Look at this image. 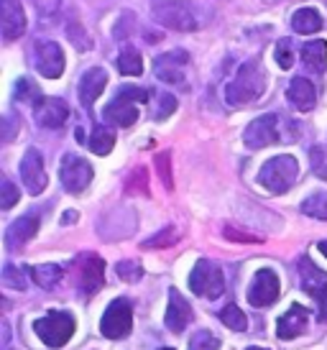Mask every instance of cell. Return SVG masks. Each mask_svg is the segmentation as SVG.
<instances>
[{"mask_svg": "<svg viewBox=\"0 0 327 350\" xmlns=\"http://www.w3.org/2000/svg\"><path fill=\"white\" fill-rule=\"evenodd\" d=\"M266 72L261 67L259 59H250L246 62L238 75L233 77L231 85H225V100L231 103L233 107H241V105H250L266 92Z\"/></svg>", "mask_w": 327, "mask_h": 350, "instance_id": "obj_1", "label": "cell"}, {"mask_svg": "<svg viewBox=\"0 0 327 350\" xmlns=\"http://www.w3.org/2000/svg\"><path fill=\"white\" fill-rule=\"evenodd\" d=\"M299 176V164L294 156L289 154H281V156H274L269 159L266 164L261 166L259 172V182L261 187H266L271 195H284L287 189L294 187Z\"/></svg>", "mask_w": 327, "mask_h": 350, "instance_id": "obj_2", "label": "cell"}, {"mask_svg": "<svg viewBox=\"0 0 327 350\" xmlns=\"http://www.w3.org/2000/svg\"><path fill=\"white\" fill-rule=\"evenodd\" d=\"M151 18L164 29L174 31H194L200 26L192 5L184 0H151Z\"/></svg>", "mask_w": 327, "mask_h": 350, "instance_id": "obj_3", "label": "cell"}, {"mask_svg": "<svg viewBox=\"0 0 327 350\" xmlns=\"http://www.w3.org/2000/svg\"><path fill=\"white\" fill-rule=\"evenodd\" d=\"M148 100V90L133 88V85H125L118 98L113 103H107L105 107V120H110L118 128H128L138 120V107L135 103H146Z\"/></svg>", "mask_w": 327, "mask_h": 350, "instance_id": "obj_4", "label": "cell"}, {"mask_svg": "<svg viewBox=\"0 0 327 350\" xmlns=\"http://www.w3.org/2000/svg\"><path fill=\"white\" fill-rule=\"evenodd\" d=\"M34 327H36V335L47 342L49 348H62L75 335L77 322H75V317L69 312H49L41 320H36Z\"/></svg>", "mask_w": 327, "mask_h": 350, "instance_id": "obj_5", "label": "cell"}, {"mask_svg": "<svg viewBox=\"0 0 327 350\" xmlns=\"http://www.w3.org/2000/svg\"><path fill=\"white\" fill-rule=\"evenodd\" d=\"M189 289H192L197 297L218 299V297L225 292V276H222L220 266L207 261V258L194 263L192 273H189Z\"/></svg>", "mask_w": 327, "mask_h": 350, "instance_id": "obj_6", "label": "cell"}, {"mask_svg": "<svg viewBox=\"0 0 327 350\" xmlns=\"http://www.w3.org/2000/svg\"><path fill=\"white\" fill-rule=\"evenodd\" d=\"M133 327V310H131V301L128 299H113L107 304L103 322H100V330L110 340H120L128 338Z\"/></svg>", "mask_w": 327, "mask_h": 350, "instance_id": "obj_7", "label": "cell"}, {"mask_svg": "<svg viewBox=\"0 0 327 350\" xmlns=\"http://www.w3.org/2000/svg\"><path fill=\"white\" fill-rule=\"evenodd\" d=\"M59 179H62V187L69 195H79L92 182V166L82 156L67 154L59 164Z\"/></svg>", "mask_w": 327, "mask_h": 350, "instance_id": "obj_8", "label": "cell"}, {"mask_svg": "<svg viewBox=\"0 0 327 350\" xmlns=\"http://www.w3.org/2000/svg\"><path fill=\"white\" fill-rule=\"evenodd\" d=\"M299 273H302V286H304V292L317 301L319 320L327 322V273L322 271V269H317L307 256L299 258Z\"/></svg>", "mask_w": 327, "mask_h": 350, "instance_id": "obj_9", "label": "cell"}, {"mask_svg": "<svg viewBox=\"0 0 327 350\" xmlns=\"http://www.w3.org/2000/svg\"><path fill=\"white\" fill-rule=\"evenodd\" d=\"M276 141H279V118L274 116V113L250 120L248 126H246V131H243V144L248 148H253V151L271 146Z\"/></svg>", "mask_w": 327, "mask_h": 350, "instance_id": "obj_10", "label": "cell"}, {"mask_svg": "<svg viewBox=\"0 0 327 350\" xmlns=\"http://www.w3.org/2000/svg\"><path fill=\"white\" fill-rule=\"evenodd\" d=\"M34 64L41 77L57 79L64 72V51L57 41H36L34 46Z\"/></svg>", "mask_w": 327, "mask_h": 350, "instance_id": "obj_11", "label": "cell"}, {"mask_svg": "<svg viewBox=\"0 0 327 350\" xmlns=\"http://www.w3.org/2000/svg\"><path fill=\"white\" fill-rule=\"evenodd\" d=\"M21 182L31 195H41L47 189V172H44V156L39 148H26L21 159Z\"/></svg>", "mask_w": 327, "mask_h": 350, "instance_id": "obj_12", "label": "cell"}, {"mask_svg": "<svg viewBox=\"0 0 327 350\" xmlns=\"http://www.w3.org/2000/svg\"><path fill=\"white\" fill-rule=\"evenodd\" d=\"M279 292H281L279 276L271 271V269H261L248 286V301L253 307H269V304H274V301L279 299Z\"/></svg>", "mask_w": 327, "mask_h": 350, "instance_id": "obj_13", "label": "cell"}, {"mask_svg": "<svg viewBox=\"0 0 327 350\" xmlns=\"http://www.w3.org/2000/svg\"><path fill=\"white\" fill-rule=\"evenodd\" d=\"M0 29L5 41L21 39V33L26 31V13L21 0H0Z\"/></svg>", "mask_w": 327, "mask_h": 350, "instance_id": "obj_14", "label": "cell"}, {"mask_svg": "<svg viewBox=\"0 0 327 350\" xmlns=\"http://www.w3.org/2000/svg\"><path fill=\"white\" fill-rule=\"evenodd\" d=\"M34 118L41 128H62L69 118V105L59 98H41L34 107Z\"/></svg>", "mask_w": 327, "mask_h": 350, "instance_id": "obj_15", "label": "cell"}, {"mask_svg": "<svg viewBox=\"0 0 327 350\" xmlns=\"http://www.w3.org/2000/svg\"><path fill=\"white\" fill-rule=\"evenodd\" d=\"M164 322H166V327L172 332H182L192 322V307H189V301L184 299L176 289L169 292V307H166Z\"/></svg>", "mask_w": 327, "mask_h": 350, "instance_id": "obj_16", "label": "cell"}, {"mask_svg": "<svg viewBox=\"0 0 327 350\" xmlns=\"http://www.w3.org/2000/svg\"><path fill=\"white\" fill-rule=\"evenodd\" d=\"M107 85V72L103 67H90L79 79V103L85 107H92L95 100L103 95Z\"/></svg>", "mask_w": 327, "mask_h": 350, "instance_id": "obj_17", "label": "cell"}, {"mask_svg": "<svg viewBox=\"0 0 327 350\" xmlns=\"http://www.w3.org/2000/svg\"><path fill=\"white\" fill-rule=\"evenodd\" d=\"M307 310L302 304H291L287 314H281L279 322H276V335L281 340H294V338H299L302 332L307 330Z\"/></svg>", "mask_w": 327, "mask_h": 350, "instance_id": "obj_18", "label": "cell"}, {"mask_svg": "<svg viewBox=\"0 0 327 350\" xmlns=\"http://www.w3.org/2000/svg\"><path fill=\"white\" fill-rule=\"evenodd\" d=\"M105 284V263L100 256L90 253L82 258V269H79V286L85 289L87 294L100 292V286Z\"/></svg>", "mask_w": 327, "mask_h": 350, "instance_id": "obj_19", "label": "cell"}, {"mask_svg": "<svg viewBox=\"0 0 327 350\" xmlns=\"http://www.w3.org/2000/svg\"><path fill=\"white\" fill-rule=\"evenodd\" d=\"M189 62V54L187 51H169L164 57H156V77L164 79V82H182L184 79V64Z\"/></svg>", "mask_w": 327, "mask_h": 350, "instance_id": "obj_20", "label": "cell"}, {"mask_svg": "<svg viewBox=\"0 0 327 350\" xmlns=\"http://www.w3.org/2000/svg\"><path fill=\"white\" fill-rule=\"evenodd\" d=\"M39 233V217L36 215H23L21 220L8 225V230H5V245H8L10 251H16L21 245H26L31 238H36Z\"/></svg>", "mask_w": 327, "mask_h": 350, "instance_id": "obj_21", "label": "cell"}, {"mask_svg": "<svg viewBox=\"0 0 327 350\" xmlns=\"http://www.w3.org/2000/svg\"><path fill=\"white\" fill-rule=\"evenodd\" d=\"M287 98L297 110L309 113L312 107L317 105V90H315V85H312L307 77H294L287 90Z\"/></svg>", "mask_w": 327, "mask_h": 350, "instance_id": "obj_22", "label": "cell"}, {"mask_svg": "<svg viewBox=\"0 0 327 350\" xmlns=\"http://www.w3.org/2000/svg\"><path fill=\"white\" fill-rule=\"evenodd\" d=\"M302 59H304V67L312 69L315 75H322V72L327 69V44L322 39L304 44Z\"/></svg>", "mask_w": 327, "mask_h": 350, "instance_id": "obj_23", "label": "cell"}, {"mask_svg": "<svg viewBox=\"0 0 327 350\" xmlns=\"http://www.w3.org/2000/svg\"><path fill=\"white\" fill-rule=\"evenodd\" d=\"M291 29L297 33H317L322 29V16L315 8H299L291 16Z\"/></svg>", "mask_w": 327, "mask_h": 350, "instance_id": "obj_24", "label": "cell"}, {"mask_svg": "<svg viewBox=\"0 0 327 350\" xmlns=\"http://www.w3.org/2000/svg\"><path fill=\"white\" fill-rule=\"evenodd\" d=\"M118 69H120V75H128V77H138L141 72H144V59L135 49H123L120 51V57H118Z\"/></svg>", "mask_w": 327, "mask_h": 350, "instance_id": "obj_25", "label": "cell"}, {"mask_svg": "<svg viewBox=\"0 0 327 350\" xmlns=\"http://www.w3.org/2000/svg\"><path fill=\"white\" fill-rule=\"evenodd\" d=\"M116 146V133L110 131V128H95V133L90 136V148H92V154L97 156H107Z\"/></svg>", "mask_w": 327, "mask_h": 350, "instance_id": "obj_26", "label": "cell"}, {"mask_svg": "<svg viewBox=\"0 0 327 350\" xmlns=\"http://www.w3.org/2000/svg\"><path fill=\"white\" fill-rule=\"evenodd\" d=\"M220 322L225 327H231L233 332L248 330V317H246V312H243L241 307H235V304H228L225 310H220Z\"/></svg>", "mask_w": 327, "mask_h": 350, "instance_id": "obj_27", "label": "cell"}, {"mask_svg": "<svg viewBox=\"0 0 327 350\" xmlns=\"http://www.w3.org/2000/svg\"><path fill=\"white\" fill-rule=\"evenodd\" d=\"M302 213L317 220H327V192H315L302 202Z\"/></svg>", "mask_w": 327, "mask_h": 350, "instance_id": "obj_28", "label": "cell"}, {"mask_svg": "<svg viewBox=\"0 0 327 350\" xmlns=\"http://www.w3.org/2000/svg\"><path fill=\"white\" fill-rule=\"evenodd\" d=\"M31 276H34V282L39 284V286L49 289V286H54V284L62 279V266H54V263H44V266H36V269L31 271Z\"/></svg>", "mask_w": 327, "mask_h": 350, "instance_id": "obj_29", "label": "cell"}, {"mask_svg": "<svg viewBox=\"0 0 327 350\" xmlns=\"http://www.w3.org/2000/svg\"><path fill=\"white\" fill-rule=\"evenodd\" d=\"M176 241H179V230L169 225V228L159 230V233H156L154 238L144 241V248H169V245H174Z\"/></svg>", "mask_w": 327, "mask_h": 350, "instance_id": "obj_30", "label": "cell"}, {"mask_svg": "<svg viewBox=\"0 0 327 350\" xmlns=\"http://www.w3.org/2000/svg\"><path fill=\"white\" fill-rule=\"evenodd\" d=\"M187 350H220V340H218L210 330H200L192 335V340H189V348Z\"/></svg>", "mask_w": 327, "mask_h": 350, "instance_id": "obj_31", "label": "cell"}, {"mask_svg": "<svg viewBox=\"0 0 327 350\" xmlns=\"http://www.w3.org/2000/svg\"><path fill=\"white\" fill-rule=\"evenodd\" d=\"M3 284H5V286H10V289H18V292H23V289L29 286V279H26V273L18 271L16 266H5V269H3Z\"/></svg>", "mask_w": 327, "mask_h": 350, "instance_id": "obj_32", "label": "cell"}, {"mask_svg": "<svg viewBox=\"0 0 327 350\" xmlns=\"http://www.w3.org/2000/svg\"><path fill=\"white\" fill-rule=\"evenodd\" d=\"M18 200H21L18 187L13 185L10 179H3V185H0V207H3V210H10Z\"/></svg>", "mask_w": 327, "mask_h": 350, "instance_id": "obj_33", "label": "cell"}, {"mask_svg": "<svg viewBox=\"0 0 327 350\" xmlns=\"http://www.w3.org/2000/svg\"><path fill=\"white\" fill-rule=\"evenodd\" d=\"M309 164H312V172L319 176V179H327V151L322 146H315L309 151Z\"/></svg>", "mask_w": 327, "mask_h": 350, "instance_id": "obj_34", "label": "cell"}, {"mask_svg": "<svg viewBox=\"0 0 327 350\" xmlns=\"http://www.w3.org/2000/svg\"><path fill=\"white\" fill-rule=\"evenodd\" d=\"M118 276L123 282H138L144 276V266L138 261H120L118 263Z\"/></svg>", "mask_w": 327, "mask_h": 350, "instance_id": "obj_35", "label": "cell"}, {"mask_svg": "<svg viewBox=\"0 0 327 350\" xmlns=\"http://www.w3.org/2000/svg\"><path fill=\"white\" fill-rule=\"evenodd\" d=\"M276 64H279L281 69H291V64H294V49H291V41L281 39L279 44H276Z\"/></svg>", "mask_w": 327, "mask_h": 350, "instance_id": "obj_36", "label": "cell"}, {"mask_svg": "<svg viewBox=\"0 0 327 350\" xmlns=\"http://www.w3.org/2000/svg\"><path fill=\"white\" fill-rule=\"evenodd\" d=\"M16 98L23 100V103H39V90H36V85L31 82V79H21L18 85H16Z\"/></svg>", "mask_w": 327, "mask_h": 350, "instance_id": "obj_37", "label": "cell"}, {"mask_svg": "<svg viewBox=\"0 0 327 350\" xmlns=\"http://www.w3.org/2000/svg\"><path fill=\"white\" fill-rule=\"evenodd\" d=\"M176 110V98L174 95H161L159 100V110H156V120H166Z\"/></svg>", "mask_w": 327, "mask_h": 350, "instance_id": "obj_38", "label": "cell"}, {"mask_svg": "<svg viewBox=\"0 0 327 350\" xmlns=\"http://www.w3.org/2000/svg\"><path fill=\"white\" fill-rule=\"evenodd\" d=\"M156 166H159V176L161 182L166 185V189H172V172H169V154H159L156 156Z\"/></svg>", "mask_w": 327, "mask_h": 350, "instance_id": "obj_39", "label": "cell"}, {"mask_svg": "<svg viewBox=\"0 0 327 350\" xmlns=\"http://www.w3.org/2000/svg\"><path fill=\"white\" fill-rule=\"evenodd\" d=\"M222 235L231 238V241H238V243H259V238H253V235H248V233H238L235 228H225Z\"/></svg>", "mask_w": 327, "mask_h": 350, "instance_id": "obj_40", "label": "cell"}, {"mask_svg": "<svg viewBox=\"0 0 327 350\" xmlns=\"http://www.w3.org/2000/svg\"><path fill=\"white\" fill-rule=\"evenodd\" d=\"M59 3H62V0H34V5H36V8H39L44 16H51V13H57Z\"/></svg>", "mask_w": 327, "mask_h": 350, "instance_id": "obj_41", "label": "cell"}, {"mask_svg": "<svg viewBox=\"0 0 327 350\" xmlns=\"http://www.w3.org/2000/svg\"><path fill=\"white\" fill-rule=\"evenodd\" d=\"M317 248H319V251H322V256H325V258H327V241H322V243H319Z\"/></svg>", "mask_w": 327, "mask_h": 350, "instance_id": "obj_42", "label": "cell"}, {"mask_svg": "<svg viewBox=\"0 0 327 350\" xmlns=\"http://www.w3.org/2000/svg\"><path fill=\"white\" fill-rule=\"evenodd\" d=\"M75 217H77V215H75V213H67V215H64V223H72Z\"/></svg>", "mask_w": 327, "mask_h": 350, "instance_id": "obj_43", "label": "cell"}, {"mask_svg": "<svg viewBox=\"0 0 327 350\" xmlns=\"http://www.w3.org/2000/svg\"><path fill=\"white\" fill-rule=\"evenodd\" d=\"M248 350H269V348H248Z\"/></svg>", "mask_w": 327, "mask_h": 350, "instance_id": "obj_44", "label": "cell"}, {"mask_svg": "<svg viewBox=\"0 0 327 350\" xmlns=\"http://www.w3.org/2000/svg\"><path fill=\"white\" fill-rule=\"evenodd\" d=\"M161 350H174V348H161Z\"/></svg>", "mask_w": 327, "mask_h": 350, "instance_id": "obj_45", "label": "cell"}]
</instances>
